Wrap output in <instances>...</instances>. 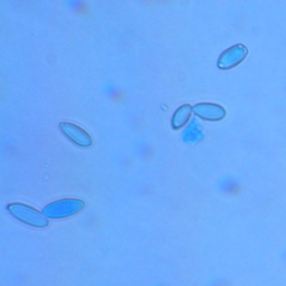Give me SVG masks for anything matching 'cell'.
<instances>
[{"label":"cell","instance_id":"obj_1","mask_svg":"<svg viewBox=\"0 0 286 286\" xmlns=\"http://www.w3.org/2000/svg\"><path fill=\"white\" fill-rule=\"evenodd\" d=\"M84 207L85 202L83 200L74 198H65L49 203V205L44 208L43 214L46 218L60 219V218L70 217L77 214Z\"/></svg>","mask_w":286,"mask_h":286},{"label":"cell","instance_id":"obj_2","mask_svg":"<svg viewBox=\"0 0 286 286\" xmlns=\"http://www.w3.org/2000/svg\"><path fill=\"white\" fill-rule=\"evenodd\" d=\"M8 210L13 217L17 218L18 220L25 222V224L38 227V228H43V227L48 226V220L47 218L44 216V214H40L35 208L27 206L25 203H10V205L8 206Z\"/></svg>","mask_w":286,"mask_h":286},{"label":"cell","instance_id":"obj_3","mask_svg":"<svg viewBox=\"0 0 286 286\" xmlns=\"http://www.w3.org/2000/svg\"><path fill=\"white\" fill-rule=\"evenodd\" d=\"M58 126H60L62 133L64 134L70 141L79 145V147L89 148L92 145L93 140L91 138V135L86 132L85 130L80 128L79 125L71 123V122H61Z\"/></svg>","mask_w":286,"mask_h":286},{"label":"cell","instance_id":"obj_4","mask_svg":"<svg viewBox=\"0 0 286 286\" xmlns=\"http://www.w3.org/2000/svg\"><path fill=\"white\" fill-rule=\"evenodd\" d=\"M247 48L242 44L235 45L221 54L218 58V67L220 70H230L242 63L247 56Z\"/></svg>","mask_w":286,"mask_h":286},{"label":"cell","instance_id":"obj_5","mask_svg":"<svg viewBox=\"0 0 286 286\" xmlns=\"http://www.w3.org/2000/svg\"><path fill=\"white\" fill-rule=\"evenodd\" d=\"M193 113L199 119L210 122L220 121L226 116V110L224 107L219 105V104L209 102L196 104V105L193 106Z\"/></svg>","mask_w":286,"mask_h":286},{"label":"cell","instance_id":"obj_6","mask_svg":"<svg viewBox=\"0 0 286 286\" xmlns=\"http://www.w3.org/2000/svg\"><path fill=\"white\" fill-rule=\"evenodd\" d=\"M193 112V107L190 104H184L176 110V112L172 115L171 125L172 129L179 130L188 123V121L191 117V113Z\"/></svg>","mask_w":286,"mask_h":286},{"label":"cell","instance_id":"obj_7","mask_svg":"<svg viewBox=\"0 0 286 286\" xmlns=\"http://www.w3.org/2000/svg\"><path fill=\"white\" fill-rule=\"evenodd\" d=\"M203 139V132L198 122L193 120L190 122L183 133V140L187 143H197Z\"/></svg>","mask_w":286,"mask_h":286},{"label":"cell","instance_id":"obj_8","mask_svg":"<svg viewBox=\"0 0 286 286\" xmlns=\"http://www.w3.org/2000/svg\"><path fill=\"white\" fill-rule=\"evenodd\" d=\"M220 188L222 191H225L227 193H235L238 191L239 186L237 184V181H236L235 179L229 178V179H225L224 181H222L220 185Z\"/></svg>","mask_w":286,"mask_h":286}]
</instances>
